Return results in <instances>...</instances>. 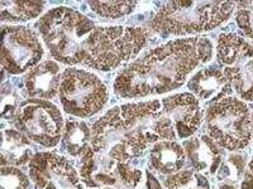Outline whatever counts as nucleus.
<instances>
[{"label": "nucleus", "mask_w": 253, "mask_h": 189, "mask_svg": "<svg viewBox=\"0 0 253 189\" xmlns=\"http://www.w3.org/2000/svg\"><path fill=\"white\" fill-rule=\"evenodd\" d=\"M37 31L57 62L101 72L129 62L148 42L146 29L101 26L69 6L49 9L38 20Z\"/></svg>", "instance_id": "f257e3e1"}, {"label": "nucleus", "mask_w": 253, "mask_h": 189, "mask_svg": "<svg viewBox=\"0 0 253 189\" xmlns=\"http://www.w3.org/2000/svg\"><path fill=\"white\" fill-rule=\"evenodd\" d=\"M214 55L207 37L178 38L143 52L119 71L114 94L124 100H138L166 94L181 87L199 66Z\"/></svg>", "instance_id": "f03ea898"}, {"label": "nucleus", "mask_w": 253, "mask_h": 189, "mask_svg": "<svg viewBox=\"0 0 253 189\" xmlns=\"http://www.w3.org/2000/svg\"><path fill=\"white\" fill-rule=\"evenodd\" d=\"M237 9L233 1H170L152 19L153 31L164 37H187L213 31Z\"/></svg>", "instance_id": "7ed1b4c3"}, {"label": "nucleus", "mask_w": 253, "mask_h": 189, "mask_svg": "<svg viewBox=\"0 0 253 189\" xmlns=\"http://www.w3.org/2000/svg\"><path fill=\"white\" fill-rule=\"evenodd\" d=\"M119 110L126 135L142 154L158 141L177 139L172 121L162 111L160 100L128 102L121 105Z\"/></svg>", "instance_id": "20e7f679"}, {"label": "nucleus", "mask_w": 253, "mask_h": 189, "mask_svg": "<svg viewBox=\"0 0 253 189\" xmlns=\"http://www.w3.org/2000/svg\"><path fill=\"white\" fill-rule=\"evenodd\" d=\"M205 123L208 135L221 149L239 152L251 143V110L239 98L227 96L211 103Z\"/></svg>", "instance_id": "39448f33"}, {"label": "nucleus", "mask_w": 253, "mask_h": 189, "mask_svg": "<svg viewBox=\"0 0 253 189\" xmlns=\"http://www.w3.org/2000/svg\"><path fill=\"white\" fill-rule=\"evenodd\" d=\"M58 98L67 115L86 119L103 111L109 101V91L92 72L69 67L62 72Z\"/></svg>", "instance_id": "423d86ee"}, {"label": "nucleus", "mask_w": 253, "mask_h": 189, "mask_svg": "<svg viewBox=\"0 0 253 189\" xmlns=\"http://www.w3.org/2000/svg\"><path fill=\"white\" fill-rule=\"evenodd\" d=\"M65 119L55 103L29 98L20 103L14 124L33 143L44 148H55L62 139Z\"/></svg>", "instance_id": "0eeeda50"}, {"label": "nucleus", "mask_w": 253, "mask_h": 189, "mask_svg": "<svg viewBox=\"0 0 253 189\" xmlns=\"http://www.w3.org/2000/svg\"><path fill=\"white\" fill-rule=\"evenodd\" d=\"M1 66L9 75H22L41 63L44 48L40 34L24 26H3Z\"/></svg>", "instance_id": "6e6552de"}, {"label": "nucleus", "mask_w": 253, "mask_h": 189, "mask_svg": "<svg viewBox=\"0 0 253 189\" xmlns=\"http://www.w3.org/2000/svg\"><path fill=\"white\" fill-rule=\"evenodd\" d=\"M90 148L119 163H139L144 157L126 135L119 106L108 110L92 124Z\"/></svg>", "instance_id": "1a4fd4ad"}, {"label": "nucleus", "mask_w": 253, "mask_h": 189, "mask_svg": "<svg viewBox=\"0 0 253 189\" xmlns=\"http://www.w3.org/2000/svg\"><path fill=\"white\" fill-rule=\"evenodd\" d=\"M28 175L36 189H84L74 163L56 153L35 154L28 164Z\"/></svg>", "instance_id": "9d476101"}, {"label": "nucleus", "mask_w": 253, "mask_h": 189, "mask_svg": "<svg viewBox=\"0 0 253 189\" xmlns=\"http://www.w3.org/2000/svg\"><path fill=\"white\" fill-rule=\"evenodd\" d=\"M162 111L171 119L178 139L191 138L204 120L200 101L190 92L175 94L161 100Z\"/></svg>", "instance_id": "9b49d317"}, {"label": "nucleus", "mask_w": 253, "mask_h": 189, "mask_svg": "<svg viewBox=\"0 0 253 189\" xmlns=\"http://www.w3.org/2000/svg\"><path fill=\"white\" fill-rule=\"evenodd\" d=\"M126 163H119L103 154L95 153L91 148L79 159V174L89 189H101L118 184L122 168Z\"/></svg>", "instance_id": "f8f14e48"}, {"label": "nucleus", "mask_w": 253, "mask_h": 189, "mask_svg": "<svg viewBox=\"0 0 253 189\" xmlns=\"http://www.w3.org/2000/svg\"><path fill=\"white\" fill-rule=\"evenodd\" d=\"M182 146L194 172L205 177L215 175L224 161V150L208 134L186 139L182 141Z\"/></svg>", "instance_id": "ddd939ff"}, {"label": "nucleus", "mask_w": 253, "mask_h": 189, "mask_svg": "<svg viewBox=\"0 0 253 189\" xmlns=\"http://www.w3.org/2000/svg\"><path fill=\"white\" fill-rule=\"evenodd\" d=\"M61 66L53 60L41 62L23 78L24 94L36 100H52L58 96L61 85Z\"/></svg>", "instance_id": "4468645a"}, {"label": "nucleus", "mask_w": 253, "mask_h": 189, "mask_svg": "<svg viewBox=\"0 0 253 189\" xmlns=\"http://www.w3.org/2000/svg\"><path fill=\"white\" fill-rule=\"evenodd\" d=\"M186 85L199 101H219L232 92V86L224 72L215 67L199 69L187 80Z\"/></svg>", "instance_id": "2eb2a0df"}, {"label": "nucleus", "mask_w": 253, "mask_h": 189, "mask_svg": "<svg viewBox=\"0 0 253 189\" xmlns=\"http://www.w3.org/2000/svg\"><path fill=\"white\" fill-rule=\"evenodd\" d=\"M186 160L184 146L176 140L158 141L148 150V166L155 174H176L184 169Z\"/></svg>", "instance_id": "dca6fc26"}, {"label": "nucleus", "mask_w": 253, "mask_h": 189, "mask_svg": "<svg viewBox=\"0 0 253 189\" xmlns=\"http://www.w3.org/2000/svg\"><path fill=\"white\" fill-rule=\"evenodd\" d=\"M1 166H23L33 154V141L18 129L1 130Z\"/></svg>", "instance_id": "f3484780"}, {"label": "nucleus", "mask_w": 253, "mask_h": 189, "mask_svg": "<svg viewBox=\"0 0 253 189\" xmlns=\"http://www.w3.org/2000/svg\"><path fill=\"white\" fill-rule=\"evenodd\" d=\"M216 60L227 68L253 57V44L236 33H223L216 40Z\"/></svg>", "instance_id": "a211bd4d"}, {"label": "nucleus", "mask_w": 253, "mask_h": 189, "mask_svg": "<svg viewBox=\"0 0 253 189\" xmlns=\"http://www.w3.org/2000/svg\"><path fill=\"white\" fill-rule=\"evenodd\" d=\"M63 150L72 158L80 159L90 148L91 143V127L84 120L70 118L65 123L62 139Z\"/></svg>", "instance_id": "6ab92c4d"}, {"label": "nucleus", "mask_w": 253, "mask_h": 189, "mask_svg": "<svg viewBox=\"0 0 253 189\" xmlns=\"http://www.w3.org/2000/svg\"><path fill=\"white\" fill-rule=\"evenodd\" d=\"M223 72L238 97L253 102V57L227 67Z\"/></svg>", "instance_id": "aec40b11"}, {"label": "nucleus", "mask_w": 253, "mask_h": 189, "mask_svg": "<svg viewBox=\"0 0 253 189\" xmlns=\"http://www.w3.org/2000/svg\"><path fill=\"white\" fill-rule=\"evenodd\" d=\"M44 1H0V20L3 23H22L42 15Z\"/></svg>", "instance_id": "412c9836"}, {"label": "nucleus", "mask_w": 253, "mask_h": 189, "mask_svg": "<svg viewBox=\"0 0 253 189\" xmlns=\"http://www.w3.org/2000/svg\"><path fill=\"white\" fill-rule=\"evenodd\" d=\"M166 189H211L210 182L204 174L193 169H182L176 174L169 175L165 181Z\"/></svg>", "instance_id": "4be33fe9"}, {"label": "nucleus", "mask_w": 253, "mask_h": 189, "mask_svg": "<svg viewBox=\"0 0 253 189\" xmlns=\"http://www.w3.org/2000/svg\"><path fill=\"white\" fill-rule=\"evenodd\" d=\"M90 10L105 19H122L123 17L132 14L138 1H90Z\"/></svg>", "instance_id": "5701e85b"}, {"label": "nucleus", "mask_w": 253, "mask_h": 189, "mask_svg": "<svg viewBox=\"0 0 253 189\" xmlns=\"http://www.w3.org/2000/svg\"><path fill=\"white\" fill-rule=\"evenodd\" d=\"M246 168H247L246 158L234 153L228 155L227 160L223 161L215 175L219 182H229L236 184V182H238L245 175Z\"/></svg>", "instance_id": "b1692460"}, {"label": "nucleus", "mask_w": 253, "mask_h": 189, "mask_svg": "<svg viewBox=\"0 0 253 189\" xmlns=\"http://www.w3.org/2000/svg\"><path fill=\"white\" fill-rule=\"evenodd\" d=\"M29 175L19 166H1L0 189H32Z\"/></svg>", "instance_id": "393cba45"}, {"label": "nucleus", "mask_w": 253, "mask_h": 189, "mask_svg": "<svg viewBox=\"0 0 253 189\" xmlns=\"http://www.w3.org/2000/svg\"><path fill=\"white\" fill-rule=\"evenodd\" d=\"M22 98L17 89L10 85V82L4 81L1 85V103H0V109H1V118L9 120V119H14L18 109H19Z\"/></svg>", "instance_id": "a878e982"}, {"label": "nucleus", "mask_w": 253, "mask_h": 189, "mask_svg": "<svg viewBox=\"0 0 253 189\" xmlns=\"http://www.w3.org/2000/svg\"><path fill=\"white\" fill-rule=\"evenodd\" d=\"M236 10L239 29L253 44V1H238Z\"/></svg>", "instance_id": "bb28decb"}, {"label": "nucleus", "mask_w": 253, "mask_h": 189, "mask_svg": "<svg viewBox=\"0 0 253 189\" xmlns=\"http://www.w3.org/2000/svg\"><path fill=\"white\" fill-rule=\"evenodd\" d=\"M101 189H165V188L161 184V182L157 179L155 173H153L150 168H147L146 177H144V179L139 184H135V186H130V187L115 186V187H108V188H101Z\"/></svg>", "instance_id": "cd10ccee"}, {"label": "nucleus", "mask_w": 253, "mask_h": 189, "mask_svg": "<svg viewBox=\"0 0 253 189\" xmlns=\"http://www.w3.org/2000/svg\"><path fill=\"white\" fill-rule=\"evenodd\" d=\"M241 189H253V158L246 168L245 175H243L241 183Z\"/></svg>", "instance_id": "c85d7f7f"}, {"label": "nucleus", "mask_w": 253, "mask_h": 189, "mask_svg": "<svg viewBox=\"0 0 253 189\" xmlns=\"http://www.w3.org/2000/svg\"><path fill=\"white\" fill-rule=\"evenodd\" d=\"M215 189H237V187L236 184L229 183V182H219Z\"/></svg>", "instance_id": "c756f323"}, {"label": "nucleus", "mask_w": 253, "mask_h": 189, "mask_svg": "<svg viewBox=\"0 0 253 189\" xmlns=\"http://www.w3.org/2000/svg\"><path fill=\"white\" fill-rule=\"evenodd\" d=\"M251 131H252V138H253V111L251 112Z\"/></svg>", "instance_id": "7c9ffc66"}]
</instances>
